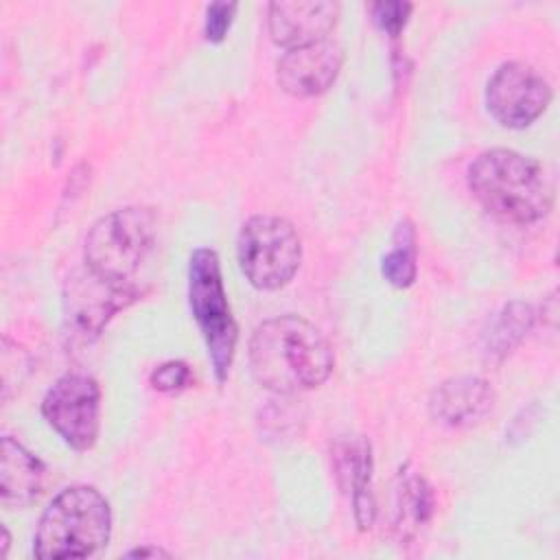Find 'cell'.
Masks as SVG:
<instances>
[{
  "mask_svg": "<svg viewBox=\"0 0 560 560\" xmlns=\"http://www.w3.org/2000/svg\"><path fill=\"white\" fill-rule=\"evenodd\" d=\"M247 359L256 383L276 394L319 387L335 368L332 348L319 328L291 313L254 328Z\"/></svg>",
  "mask_w": 560,
  "mask_h": 560,
  "instance_id": "6da1fadb",
  "label": "cell"
},
{
  "mask_svg": "<svg viewBox=\"0 0 560 560\" xmlns=\"http://www.w3.org/2000/svg\"><path fill=\"white\" fill-rule=\"evenodd\" d=\"M468 188L499 221L529 225L553 208V179L547 168L512 149H488L468 166Z\"/></svg>",
  "mask_w": 560,
  "mask_h": 560,
  "instance_id": "7a4b0ae2",
  "label": "cell"
},
{
  "mask_svg": "<svg viewBox=\"0 0 560 560\" xmlns=\"http://www.w3.org/2000/svg\"><path fill=\"white\" fill-rule=\"evenodd\" d=\"M112 536V508L92 486L61 490L44 510L33 553L42 560L88 558L103 549Z\"/></svg>",
  "mask_w": 560,
  "mask_h": 560,
  "instance_id": "3957f363",
  "label": "cell"
},
{
  "mask_svg": "<svg viewBox=\"0 0 560 560\" xmlns=\"http://www.w3.org/2000/svg\"><path fill=\"white\" fill-rule=\"evenodd\" d=\"M188 306L199 326L214 376L223 383L230 374L238 328L221 278L219 256L210 247H197L188 260Z\"/></svg>",
  "mask_w": 560,
  "mask_h": 560,
  "instance_id": "277c9868",
  "label": "cell"
},
{
  "mask_svg": "<svg viewBox=\"0 0 560 560\" xmlns=\"http://www.w3.org/2000/svg\"><path fill=\"white\" fill-rule=\"evenodd\" d=\"M155 225V212L144 206H127L101 217L85 236V267L109 282H131L153 245Z\"/></svg>",
  "mask_w": 560,
  "mask_h": 560,
  "instance_id": "5b68a950",
  "label": "cell"
},
{
  "mask_svg": "<svg viewBox=\"0 0 560 560\" xmlns=\"http://www.w3.org/2000/svg\"><path fill=\"white\" fill-rule=\"evenodd\" d=\"M243 276L260 291H276L291 282L302 262V241L295 228L280 217H249L236 241Z\"/></svg>",
  "mask_w": 560,
  "mask_h": 560,
  "instance_id": "8992f818",
  "label": "cell"
},
{
  "mask_svg": "<svg viewBox=\"0 0 560 560\" xmlns=\"http://www.w3.org/2000/svg\"><path fill=\"white\" fill-rule=\"evenodd\" d=\"M42 416L74 451L96 444L101 431V387L81 372L59 376L42 400Z\"/></svg>",
  "mask_w": 560,
  "mask_h": 560,
  "instance_id": "52a82bcc",
  "label": "cell"
},
{
  "mask_svg": "<svg viewBox=\"0 0 560 560\" xmlns=\"http://www.w3.org/2000/svg\"><path fill=\"white\" fill-rule=\"evenodd\" d=\"M138 289L131 282H109L98 278L88 267L68 278L63 289L66 335L74 341H94L107 322L136 298Z\"/></svg>",
  "mask_w": 560,
  "mask_h": 560,
  "instance_id": "ba28073f",
  "label": "cell"
},
{
  "mask_svg": "<svg viewBox=\"0 0 560 560\" xmlns=\"http://www.w3.org/2000/svg\"><path fill=\"white\" fill-rule=\"evenodd\" d=\"M551 103L547 79L527 63H501L486 85L490 116L508 129L529 127Z\"/></svg>",
  "mask_w": 560,
  "mask_h": 560,
  "instance_id": "9c48e42d",
  "label": "cell"
},
{
  "mask_svg": "<svg viewBox=\"0 0 560 560\" xmlns=\"http://www.w3.org/2000/svg\"><path fill=\"white\" fill-rule=\"evenodd\" d=\"M341 63V46L326 37L306 46L289 48L276 63V81L289 96H319L335 83Z\"/></svg>",
  "mask_w": 560,
  "mask_h": 560,
  "instance_id": "30bf717a",
  "label": "cell"
},
{
  "mask_svg": "<svg viewBox=\"0 0 560 560\" xmlns=\"http://www.w3.org/2000/svg\"><path fill=\"white\" fill-rule=\"evenodd\" d=\"M337 18L339 4L330 0H282L267 9L269 35L287 50L326 39Z\"/></svg>",
  "mask_w": 560,
  "mask_h": 560,
  "instance_id": "8fae6325",
  "label": "cell"
},
{
  "mask_svg": "<svg viewBox=\"0 0 560 560\" xmlns=\"http://www.w3.org/2000/svg\"><path fill=\"white\" fill-rule=\"evenodd\" d=\"M494 392L481 376H455L438 385L429 398L431 418L451 429H468L492 411Z\"/></svg>",
  "mask_w": 560,
  "mask_h": 560,
  "instance_id": "7c38bea8",
  "label": "cell"
},
{
  "mask_svg": "<svg viewBox=\"0 0 560 560\" xmlns=\"http://www.w3.org/2000/svg\"><path fill=\"white\" fill-rule=\"evenodd\" d=\"M46 468L39 457L11 435L0 444V503L7 510L31 505L44 488Z\"/></svg>",
  "mask_w": 560,
  "mask_h": 560,
  "instance_id": "4fadbf2b",
  "label": "cell"
},
{
  "mask_svg": "<svg viewBox=\"0 0 560 560\" xmlns=\"http://www.w3.org/2000/svg\"><path fill=\"white\" fill-rule=\"evenodd\" d=\"M335 468L343 488L350 490V501L354 510V521L361 529H368L374 523L376 505L372 494V453L370 442L354 438L341 442L335 448Z\"/></svg>",
  "mask_w": 560,
  "mask_h": 560,
  "instance_id": "5bb4252c",
  "label": "cell"
},
{
  "mask_svg": "<svg viewBox=\"0 0 560 560\" xmlns=\"http://www.w3.org/2000/svg\"><path fill=\"white\" fill-rule=\"evenodd\" d=\"M394 505V529L400 540H409L431 518L435 497L422 475L402 468L398 475Z\"/></svg>",
  "mask_w": 560,
  "mask_h": 560,
  "instance_id": "9a60e30c",
  "label": "cell"
},
{
  "mask_svg": "<svg viewBox=\"0 0 560 560\" xmlns=\"http://www.w3.org/2000/svg\"><path fill=\"white\" fill-rule=\"evenodd\" d=\"M534 308L521 300H514L501 308L497 315L488 337H486V354L488 359L503 361L532 330Z\"/></svg>",
  "mask_w": 560,
  "mask_h": 560,
  "instance_id": "2e32d148",
  "label": "cell"
},
{
  "mask_svg": "<svg viewBox=\"0 0 560 560\" xmlns=\"http://www.w3.org/2000/svg\"><path fill=\"white\" fill-rule=\"evenodd\" d=\"M418 249H416V230L411 221H400L394 230L392 249L381 260V271L385 280L396 289H407L416 280L418 271Z\"/></svg>",
  "mask_w": 560,
  "mask_h": 560,
  "instance_id": "e0dca14e",
  "label": "cell"
},
{
  "mask_svg": "<svg viewBox=\"0 0 560 560\" xmlns=\"http://www.w3.org/2000/svg\"><path fill=\"white\" fill-rule=\"evenodd\" d=\"M192 374H190V368L184 363V361H164L160 363L151 376H149V383L153 389L158 392H164V394H175V392H182L184 387H188Z\"/></svg>",
  "mask_w": 560,
  "mask_h": 560,
  "instance_id": "ac0fdd59",
  "label": "cell"
},
{
  "mask_svg": "<svg viewBox=\"0 0 560 560\" xmlns=\"http://www.w3.org/2000/svg\"><path fill=\"white\" fill-rule=\"evenodd\" d=\"M374 22L389 33L392 37L400 35V31L407 24V18L411 13V4L409 2H374L370 7Z\"/></svg>",
  "mask_w": 560,
  "mask_h": 560,
  "instance_id": "d6986e66",
  "label": "cell"
},
{
  "mask_svg": "<svg viewBox=\"0 0 560 560\" xmlns=\"http://www.w3.org/2000/svg\"><path fill=\"white\" fill-rule=\"evenodd\" d=\"M234 13H236L234 2H212L206 9V24H203L206 39L212 44H219L228 35Z\"/></svg>",
  "mask_w": 560,
  "mask_h": 560,
  "instance_id": "ffe728a7",
  "label": "cell"
},
{
  "mask_svg": "<svg viewBox=\"0 0 560 560\" xmlns=\"http://www.w3.org/2000/svg\"><path fill=\"white\" fill-rule=\"evenodd\" d=\"M127 556L129 558H160V556H171V553L160 547H138V549L127 551Z\"/></svg>",
  "mask_w": 560,
  "mask_h": 560,
  "instance_id": "44dd1931",
  "label": "cell"
},
{
  "mask_svg": "<svg viewBox=\"0 0 560 560\" xmlns=\"http://www.w3.org/2000/svg\"><path fill=\"white\" fill-rule=\"evenodd\" d=\"M9 529L2 527V556H7V549H9Z\"/></svg>",
  "mask_w": 560,
  "mask_h": 560,
  "instance_id": "7402d4cb",
  "label": "cell"
}]
</instances>
